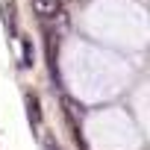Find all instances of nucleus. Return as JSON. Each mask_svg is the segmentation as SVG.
I'll list each match as a JSON object with an SVG mask.
<instances>
[{
	"instance_id": "obj_3",
	"label": "nucleus",
	"mask_w": 150,
	"mask_h": 150,
	"mask_svg": "<svg viewBox=\"0 0 150 150\" xmlns=\"http://www.w3.org/2000/svg\"><path fill=\"white\" fill-rule=\"evenodd\" d=\"M21 47H24V62H21V65H27V68H30V65H33V41H30V38H24V44H21Z\"/></svg>"
},
{
	"instance_id": "obj_1",
	"label": "nucleus",
	"mask_w": 150,
	"mask_h": 150,
	"mask_svg": "<svg viewBox=\"0 0 150 150\" xmlns=\"http://www.w3.org/2000/svg\"><path fill=\"white\" fill-rule=\"evenodd\" d=\"M33 9H35V15H41V18H53V15L59 12V0H33Z\"/></svg>"
},
{
	"instance_id": "obj_2",
	"label": "nucleus",
	"mask_w": 150,
	"mask_h": 150,
	"mask_svg": "<svg viewBox=\"0 0 150 150\" xmlns=\"http://www.w3.org/2000/svg\"><path fill=\"white\" fill-rule=\"evenodd\" d=\"M27 115H30V121L38 127L41 124V112H38V100L35 97H27Z\"/></svg>"
}]
</instances>
